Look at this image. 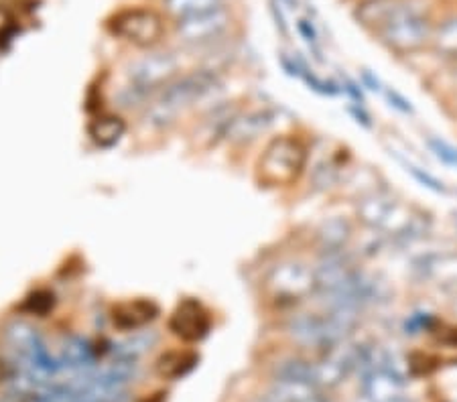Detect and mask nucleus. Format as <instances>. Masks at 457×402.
<instances>
[{
	"mask_svg": "<svg viewBox=\"0 0 457 402\" xmlns=\"http://www.w3.org/2000/svg\"><path fill=\"white\" fill-rule=\"evenodd\" d=\"M218 87L220 79L213 71H194L189 76L177 78L146 104V122L153 127H167L179 112L194 106Z\"/></svg>",
	"mask_w": 457,
	"mask_h": 402,
	"instance_id": "f257e3e1",
	"label": "nucleus"
},
{
	"mask_svg": "<svg viewBox=\"0 0 457 402\" xmlns=\"http://www.w3.org/2000/svg\"><path fill=\"white\" fill-rule=\"evenodd\" d=\"M307 165V146L295 136H277L256 163V183L275 189L293 185Z\"/></svg>",
	"mask_w": 457,
	"mask_h": 402,
	"instance_id": "f03ea898",
	"label": "nucleus"
},
{
	"mask_svg": "<svg viewBox=\"0 0 457 402\" xmlns=\"http://www.w3.org/2000/svg\"><path fill=\"white\" fill-rule=\"evenodd\" d=\"M433 31L435 29L431 25V19L425 14L423 3L417 0L407 11L396 14L385 27H380L376 35L390 51L407 55L425 47L433 39Z\"/></svg>",
	"mask_w": 457,
	"mask_h": 402,
	"instance_id": "7ed1b4c3",
	"label": "nucleus"
},
{
	"mask_svg": "<svg viewBox=\"0 0 457 402\" xmlns=\"http://www.w3.org/2000/svg\"><path fill=\"white\" fill-rule=\"evenodd\" d=\"M179 71V62L171 53H151L143 60L135 62L129 68V104L141 102L154 92H161L167 84H171ZM127 104V106H129Z\"/></svg>",
	"mask_w": 457,
	"mask_h": 402,
	"instance_id": "20e7f679",
	"label": "nucleus"
},
{
	"mask_svg": "<svg viewBox=\"0 0 457 402\" xmlns=\"http://www.w3.org/2000/svg\"><path fill=\"white\" fill-rule=\"evenodd\" d=\"M264 287L277 303L295 305L317 291L315 270L309 268L305 262L285 260L267 275Z\"/></svg>",
	"mask_w": 457,
	"mask_h": 402,
	"instance_id": "39448f33",
	"label": "nucleus"
},
{
	"mask_svg": "<svg viewBox=\"0 0 457 402\" xmlns=\"http://www.w3.org/2000/svg\"><path fill=\"white\" fill-rule=\"evenodd\" d=\"M108 31L137 47H153L165 33L163 17L151 9H124L108 19Z\"/></svg>",
	"mask_w": 457,
	"mask_h": 402,
	"instance_id": "423d86ee",
	"label": "nucleus"
},
{
	"mask_svg": "<svg viewBox=\"0 0 457 402\" xmlns=\"http://www.w3.org/2000/svg\"><path fill=\"white\" fill-rule=\"evenodd\" d=\"M228 27H230V14L226 12V9H218L177 21L175 33L179 41L187 43V45H210L228 31Z\"/></svg>",
	"mask_w": 457,
	"mask_h": 402,
	"instance_id": "0eeeda50",
	"label": "nucleus"
},
{
	"mask_svg": "<svg viewBox=\"0 0 457 402\" xmlns=\"http://www.w3.org/2000/svg\"><path fill=\"white\" fill-rule=\"evenodd\" d=\"M212 329V317L205 307L195 299H186L175 307V311L169 317V332L175 338L187 343L202 341Z\"/></svg>",
	"mask_w": 457,
	"mask_h": 402,
	"instance_id": "6e6552de",
	"label": "nucleus"
},
{
	"mask_svg": "<svg viewBox=\"0 0 457 402\" xmlns=\"http://www.w3.org/2000/svg\"><path fill=\"white\" fill-rule=\"evenodd\" d=\"M415 270L423 283H431L457 297V252H437L415 260Z\"/></svg>",
	"mask_w": 457,
	"mask_h": 402,
	"instance_id": "1a4fd4ad",
	"label": "nucleus"
},
{
	"mask_svg": "<svg viewBox=\"0 0 457 402\" xmlns=\"http://www.w3.org/2000/svg\"><path fill=\"white\" fill-rule=\"evenodd\" d=\"M159 305L151 299H129L116 303L110 311L112 325L120 332H138L159 317Z\"/></svg>",
	"mask_w": 457,
	"mask_h": 402,
	"instance_id": "9d476101",
	"label": "nucleus"
},
{
	"mask_svg": "<svg viewBox=\"0 0 457 402\" xmlns=\"http://www.w3.org/2000/svg\"><path fill=\"white\" fill-rule=\"evenodd\" d=\"M404 384L407 380L399 378L386 368L368 372L362 376L364 397L372 402H407Z\"/></svg>",
	"mask_w": 457,
	"mask_h": 402,
	"instance_id": "9b49d317",
	"label": "nucleus"
},
{
	"mask_svg": "<svg viewBox=\"0 0 457 402\" xmlns=\"http://www.w3.org/2000/svg\"><path fill=\"white\" fill-rule=\"evenodd\" d=\"M415 3L417 0H362L356 12H353V17L362 27L378 31L390 19H395L396 14L407 11Z\"/></svg>",
	"mask_w": 457,
	"mask_h": 402,
	"instance_id": "f8f14e48",
	"label": "nucleus"
},
{
	"mask_svg": "<svg viewBox=\"0 0 457 402\" xmlns=\"http://www.w3.org/2000/svg\"><path fill=\"white\" fill-rule=\"evenodd\" d=\"M272 122H275V112H270V110H254V112H246L232 119L230 127L226 130V136L232 143H253Z\"/></svg>",
	"mask_w": 457,
	"mask_h": 402,
	"instance_id": "ddd939ff",
	"label": "nucleus"
},
{
	"mask_svg": "<svg viewBox=\"0 0 457 402\" xmlns=\"http://www.w3.org/2000/svg\"><path fill=\"white\" fill-rule=\"evenodd\" d=\"M396 197L386 189H372L358 200L356 216L366 228L378 230Z\"/></svg>",
	"mask_w": 457,
	"mask_h": 402,
	"instance_id": "4468645a",
	"label": "nucleus"
},
{
	"mask_svg": "<svg viewBox=\"0 0 457 402\" xmlns=\"http://www.w3.org/2000/svg\"><path fill=\"white\" fill-rule=\"evenodd\" d=\"M269 394L281 402H328L326 390L307 380H275Z\"/></svg>",
	"mask_w": 457,
	"mask_h": 402,
	"instance_id": "2eb2a0df",
	"label": "nucleus"
},
{
	"mask_svg": "<svg viewBox=\"0 0 457 402\" xmlns=\"http://www.w3.org/2000/svg\"><path fill=\"white\" fill-rule=\"evenodd\" d=\"M353 228L350 219L345 217H329L323 222L315 232V240L320 244L321 252H334V250H345V246L352 240Z\"/></svg>",
	"mask_w": 457,
	"mask_h": 402,
	"instance_id": "dca6fc26",
	"label": "nucleus"
},
{
	"mask_svg": "<svg viewBox=\"0 0 457 402\" xmlns=\"http://www.w3.org/2000/svg\"><path fill=\"white\" fill-rule=\"evenodd\" d=\"M124 133H127V122L116 114H100L87 124V135L100 149H110V146L118 144Z\"/></svg>",
	"mask_w": 457,
	"mask_h": 402,
	"instance_id": "f3484780",
	"label": "nucleus"
},
{
	"mask_svg": "<svg viewBox=\"0 0 457 402\" xmlns=\"http://www.w3.org/2000/svg\"><path fill=\"white\" fill-rule=\"evenodd\" d=\"M200 362V356L189 349H171L159 356V360L154 362V372L165 380H179L187 376L191 370L195 368Z\"/></svg>",
	"mask_w": 457,
	"mask_h": 402,
	"instance_id": "a211bd4d",
	"label": "nucleus"
},
{
	"mask_svg": "<svg viewBox=\"0 0 457 402\" xmlns=\"http://www.w3.org/2000/svg\"><path fill=\"white\" fill-rule=\"evenodd\" d=\"M94 362V348L92 343L78 338V335H70L65 338L62 348V365H70V368H87Z\"/></svg>",
	"mask_w": 457,
	"mask_h": 402,
	"instance_id": "6ab92c4d",
	"label": "nucleus"
},
{
	"mask_svg": "<svg viewBox=\"0 0 457 402\" xmlns=\"http://www.w3.org/2000/svg\"><path fill=\"white\" fill-rule=\"evenodd\" d=\"M163 6L165 11L177 21L224 9L222 0H163Z\"/></svg>",
	"mask_w": 457,
	"mask_h": 402,
	"instance_id": "aec40b11",
	"label": "nucleus"
},
{
	"mask_svg": "<svg viewBox=\"0 0 457 402\" xmlns=\"http://www.w3.org/2000/svg\"><path fill=\"white\" fill-rule=\"evenodd\" d=\"M157 333L154 332H138L135 335H130L120 343H116L114 346V356L116 357H127V360H137L138 356H143L145 352H149V349L157 343Z\"/></svg>",
	"mask_w": 457,
	"mask_h": 402,
	"instance_id": "412c9836",
	"label": "nucleus"
},
{
	"mask_svg": "<svg viewBox=\"0 0 457 402\" xmlns=\"http://www.w3.org/2000/svg\"><path fill=\"white\" fill-rule=\"evenodd\" d=\"M433 49L439 55L457 57V17L447 19L433 31Z\"/></svg>",
	"mask_w": 457,
	"mask_h": 402,
	"instance_id": "4be33fe9",
	"label": "nucleus"
},
{
	"mask_svg": "<svg viewBox=\"0 0 457 402\" xmlns=\"http://www.w3.org/2000/svg\"><path fill=\"white\" fill-rule=\"evenodd\" d=\"M275 380H307L313 382V362L289 357L277 365Z\"/></svg>",
	"mask_w": 457,
	"mask_h": 402,
	"instance_id": "5701e85b",
	"label": "nucleus"
},
{
	"mask_svg": "<svg viewBox=\"0 0 457 402\" xmlns=\"http://www.w3.org/2000/svg\"><path fill=\"white\" fill-rule=\"evenodd\" d=\"M54 305H55L54 292H49V291H35L33 295L27 297V301H25L23 307H21V309L27 311V313H31V316L46 317L47 313L54 309Z\"/></svg>",
	"mask_w": 457,
	"mask_h": 402,
	"instance_id": "b1692460",
	"label": "nucleus"
},
{
	"mask_svg": "<svg viewBox=\"0 0 457 402\" xmlns=\"http://www.w3.org/2000/svg\"><path fill=\"white\" fill-rule=\"evenodd\" d=\"M429 146L433 149L435 155H437L441 160H445L447 165L457 167V149H455V146H452L445 141H441V138H435V136H429Z\"/></svg>",
	"mask_w": 457,
	"mask_h": 402,
	"instance_id": "393cba45",
	"label": "nucleus"
},
{
	"mask_svg": "<svg viewBox=\"0 0 457 402\" xmlns=\"http://www.w3.org/2000/svg\"><path fill=\"white\" fill-rule=\"evenodd\" d=\"M407 171H411L412 177H415L419 183H421V185L429 187L431 192H435V193H445V192H447L444 183H441L439 179H435L431 173L419 169V167H415V165H407Z\"/></svg>",
	"mask_w": 457,
	"mask_h": 402,
	"instance_id": "a878e982",
	"label": "nucleus"
},
{
	"mask_svg": "<svg viewBox=\"0 0 457 402\" xmlns=\"http://www.w3.org/2000/svg\"><path fill=\"white\" fill-rule=\"evenodd\" d=\"M12 33H14L12 19L6 14V11L0 9V45H4L6 41H11Z\"/></svg>",
	"mask_w": 457,
	"mask_h": 402,
	"instance_id": "bb28decb",
	"label": "nucleus"
},
{
	"mask_svg": "<svg viewBox=\"0 0 457 402\" xmlns=\"http://www.w3.org/2000/svg\"><path fill=\"white\" fill-rule=\"evenodd\" d=\"M385 96H386V100L390 102V106H395L396 110H401V112H404V114H411V112H412L411 102L404 100L396 90H386Z\"/></svg>",
	"mask_w": 457,
	"mask_h": 402,
	"instance_id": "cd10ccee",
	"label": "nucleus"
},
{
	"mask_svg": "<svg viewBox=\"0 0 457 402\" xmlns=\"http://www.w3.org/2000/svg\"><path fill=\"white\" fill-rule=\"evenodd\" d=\"M299 31H301V35H303V39L309 43V45H315V43H317V33H315L313 25L309 23L307 19L299 21Z\"/></svg>",
	"mask_w": 457,
	"mask_h": 402,
	"instance_id": "c85d7f7f",
	"label": "nucleus"
},
{
	"mask_svg": "<svg viewBox=\"0 0 457 402\" xmlns=\"http://www.w3.org/2000/svg\"><path fill=\"white\" fill-rule=\"evenodd\" d=\"M350 112L353 114V119H356L360 124H362V127H366V128H370L372 127V122H370V116H368L364 110H362V104H356V108H350Z\"/></svg>",
	"mask_w": 457,
	"mask_h": 402,
	"instance_id": "c756f323",
	"label": "nucleus"
},
{
	"mask_svg": "<svg viewBox=\"0 0 457 402\" xmlns=\"http://www.w3.org/2000/svg\"><path fill=\"white\" fill-rule=\"evenodd\" d=\"M362 82H364V86L368 87V90H374V92H380L382 90L378 78H374L370 70H362Z\"/></svg>",
	"mask_w": 457,
	"mask_h": 402,
	"instance_id": "7c9ffc66",
	"label": "nucleus"
},
{
	"mask_svg": "<svg viewBox=\"0 0 457 402\" xmlns=\"http://www.w3.org/2000/svg\"><path fill=\"white\" fill-rule=\"evenodd\" d=\"M11 376H12V372L9 368V364L0 360V382H4V380H11Z\"/></svg>",
	"mask_w": 457,
	"mask_h": 402,
	"instance_id": "2f4dec72",
	"label": "nucleus"
},
{
	"mask_svg": "<svg viewBox=\"0 0 457 402\" xmlns=\"http://www.w3.org/2000/svg\"><path fill=\"white\" fill-rule=\"evenodd\" d=\"M143 402H165V400H163V392H159V394H153V397L145 398Z\"/></svg>",
	"mask_w": 457,
	"mask_h": 402,
	"instance_id": "473e14b6",
	"label": "nucleus"
},
{
	"mask_svg": "<svg viewBox=\"0 0 457 402\" xmlns=\"http://www.w3.org/2000/svg\"><path fill=\"white\" fill-rule=\"evenodd\" d=\"M253 402H281V400H277L275 397H270V394H267V397H261V398H256Z\"/></svg>",
	"mask_w": 457,
	"mask_h": 402,
	"instance_id": "72a5a7b5",
	"label": "nucleus"
},
{
	"mask_svg": "<svg viewBox=\"0 0 457 402\" xmlns=\"http://www.w3.org/2000/svg\"><path fill=\"white\" fill-rule=\"evenodd\" d=\"M356 402H372V400H370V398H366V397H362V398H358Z\"/></svg>",
	"mask_w": 457,
	"mask_h": 402,
	"instance_id": "f704fd0d",
	"label": "nucleus"
},
{
	"mask_svg": "<svg viewBox=\"0 0 457 402\" xmlns=\"http://www.w3.org/2000/svg\"><path fill=\"white\" fill-rule=\"evenodd\" d=\"M453 82H455V87H457V70H455V73H453Z\"/></svg>",
	"mask_w": 457,
	"mask_h": 402,
	"instance_id": "c9c22d12",
	"label": "nucleus"
}]
</instances>
